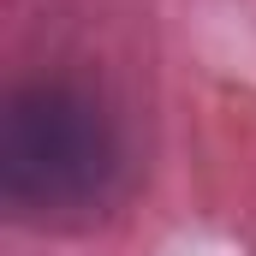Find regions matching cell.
Wrapping results in <instances>:
<instances>
[{
  "label": "cell",
  "instance_id": "6da1fadb",
  "mask_svg": "<svg viewBox=\"0 0 256 256\" xmlns=\"http://www.w3.org/2000/svg\"><path fill=\"white\" fill-rule=\"evenodd\" d=\"M126 191L114 114L78 84H24L0 114V202L42 232L102 220Z\"/></svg>",
  "mask_w": 256,
  "mask_h": 256
}]
</instances>
